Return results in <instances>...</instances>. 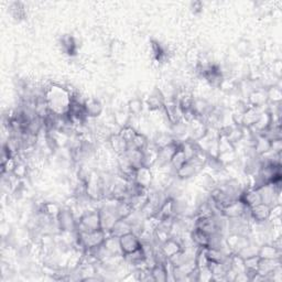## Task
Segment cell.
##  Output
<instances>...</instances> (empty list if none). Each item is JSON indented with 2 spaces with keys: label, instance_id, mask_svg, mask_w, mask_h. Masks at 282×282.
Segmentation results:
<instances>
[{
  "label": "cell",
  "instance_id": "6da1fadb",
  "mask_svg": "<svg viewBox=\"0 0 282 282\" xmlns=\"http://www.w3.org/2000/svg\"><path fill=\"white\" fill-rule=\"evenodd\" d=\"M50 112L56 116H65L73 104L74 94L60 84H51L43 92Z\"/></svg>",
  "mask_w": 282,
  "mask_h": 282
},
{
  "label": "cell",
  "instance_id": "7a4b0ae2",
  "mask_svg": "<svg viewBox=\"0 0 282 282\" xmlns=\"http://www.w3.org/2000/svg\"><path fill=\"white\" fill-rule=\"evenodd\" d=\"M108 234L102 229L93 232H76V245L82 252L91 251L93 248L101 246L105 242Z\"/></svg>",
  "mask_w": 282,
  "mask_h": 282
},
{
  "label": "cell",
  "instance_id": "3957f363",
  "mask_svg": "<svg viewBox=\"0 0 282 282\" xmlns=\"http://www.w3.org/2000/svg\"><path fill=\"white\" fill-rule=\"evenodd\" d=\"M98 229H101L99 208L83 211L78 219V232H93Z\"/></svg>",
  "mask_w": 282,
  "mask_h": 282
},
{
  "label": "cell",
  "instance_id": "277c9868",
  "mask_svg": "<svg viewBox=\"0 0 282 282\" xmlns=\"http://www.w3.org/2000/svg\"><path fill=\"white\" fill-rule=\"evenodd\" d=\"M56 226L62 233H76L78 232V219H76L72 209H61L59 216L55 220Z\"/></svg>",
  "mask_w": 282,
  "mask_h": 282
},
{
  "label": "cell",
  "instance_id": "5b68a950",
  "mask_svg": "<svg viewBox=\"0 0 282 282\" xmlns=\"http://www.w3.org/2000/svg\"><path fill=\"white\" fill-rule=\"evenodd\" d=\"M261 203H264L268 206H274L280 203V192H281V185H274V184H266L262 185L261 188L258 189Z\"/></svg>",
  "mask_w": 282,
  "mask_h": 282
},
{
  "label": "cell",
  "instance_id": "8992f818",
  "mask_svg": "<svg viewBox=\"0 0 282 282\" xmlns=\"http://www.w3.org/2000/svg\"><path fill=\"white\" fill-rule=\"evenodd\" d=\"M221 214L225 216L227 220L239 219V217L249 216V208L243 204L239 198L229 202L226 206L221 209Z\"/></svg>",
  "mask_w": 282,
  "mask_h": 282
},
{
  "label": "cell",
  "instance_id": "52a82bcc",
  "mask_svg": "<svg viewBox=\"0 0 282 282\" xmlns=\"http://www.w3.org/2000/svg\"><path fill=\"white\" fill-rule=\"evenodd\" d=\"M99 214H100V228L104 230L106 234H110L112 228L115 225V223L118 221V217L114 209V204L105 205V206L99 208Z\"/></svg>",
  "mask_w": 282,
  "mask_h": 282
},
{
  "label": "cell",
  "instance_id": "ba28073f",
  "mask_svg": "<svg viewBox=\"0 0 282 282\" xmlns=\"http://www.w3.org/2000/svg\"><path fill=\"white\" fill-rule=\"evenodd\" d=\"M119 242L123 255H128L133 252H137L138 249L143 247V242L140 240V237L133 232L119 237Z\"/></svg>",
  "mask_w": 282,
  "mask_h": 282
},
{
  "label": "cell",
  "instance_id": "9c48e42d",
  "mask_svg": "<svg viewBox=\"0 0 282 282\" xmlns=\"http://www.w3.org/2000/svg\"><path fill=\"white\" fill-rule=\"evenodd\" d=\"M183 249V242L178 238V237H170L164 242L159 246V253L168 260L173 255L178 254Z\"/></svg>",
  "mask_w": 282,
  "mask_h": 282
},
{
  "label": "cell",
  "instance_id": "30bf717a",
  "mask_svg": "<svg viewBox=\"0 0 282 282\" xmlns=\"http://www.w3.org/2000/svg\"><path fill=\"white\" fill-rule=\"evenodd\" d=\"M251 241L252 240L249 238V236L229 234L225 238V245L230 254H237Z\"/></svg>",
  "mask_w": 282,
  "mask_h": 282
},
{
  "label": "cell",
  "instance_id": "8fae6325",
  "mask_svg": "<svg viewBox=\"0 0 282 282\" xmlns=\"http://www.w3.org/2000/svg\"><path fill=\"white\" fill-rule=\"evenodd\" d=\"M132 181L134 183H137L141 188H144L146 190H150V188L153 185V181H155L152 169L146 168V166H141V168L136 170Z\"/></svg>",
  "mask_w": 282,
  "mask_h": 282
},
{
  "label": "cell",
  "instance_id": "7c38bea8",
  "mask_svg": "<svg viewBox=\"0 0 282 282\" xmlns=\"http://www.w3.org/2000/svg\"><path fill=\"white\" fill-rule=\"evenodd\" d=\"M247 105L255 108L265 110L268 105V97L266 88H256L247 95Z\"/></svg>",
  "mask_w": 282,
  "mask_h": 282
},
{
  "label": "cell",
  "instance_id": "4fadbf2b",
  "mask_svg": "<svg viewBox=\"0 0 282 282\" xmlns=\"http://www.w3.org/2000/svg\"><path fill=\"white\" fill-rule=\"evenodd\" d=\"M208 126L203 119L195 118L189 123V138L190 140L198 141L201 140L208 131Z\"/></svg>",
  "mask_w": 282,
  "mask_h": 282
},
{
  "label": "cell",
  "instance_id": "5bb4252c",
  "mask_svg": "<svg viewBox=\"0 0 282 282\" xmlns=\"http://www.w3.org/2000/svg\"><path fill=\"white\" fill-rule=\"evenodd\" d=\"M107 143H108V146H110L111 150L117 157L121 156V155H125L127 150L129 149V145H128L127 141L120 136L119 132L111 133L107 138Z\"/></svg>",
  "mask_w": 282,
  "mask_h": 282
},
{
  "label": "cell",
  "instance_id": "9a60e30c",
  "mask_svg": "<svg viewBox=\"0 0 282 282\" xmlns=\"http://www.w3.org/2000/svg\"><path fill=\"white\" fill-rule=\"evenodd\" d=\"M270 206H268V205L264 203H260L256 205V206L249 208V216H251L253 223H264L270 219Z\"/></svg>",
  "mask_w": 282,
  "mask_h": 282
},
{
  "label": "cell",
  "instance_id": "2e32d148",
  "mask_svg": "<svg viewBox=\"0 0 282 282\" xmlns=\"http://www.w3.org/2000/svg\"><path fill=\"white\" fill-rule=\"evenodd\" d=\"M165 100L166 99L164 97L162 91H160V89H155V91L147 97L145 104L150 112H160V111H163Z\"/></svg>",
  "mask_w": 282,
  "mask_h": 282
},
{
  "label": "cell",
  "instance_id": "e0dca14e",
  "mask_svg": "<svg viewBox=\"0 0 282 282\" xmlns=\"http://www.w3.org/2000/svg\"><path fill=\"white\" fill-rule=\"evenodd\" d=\"M213 106L204 98H194L193 105H192V112H193L195 118L205 120L208 115L213 111Z\"/></svg>",
  "mask_w": 282,
  "mask_h": 282
},
{
  "label": "cell",
  "instance_id": "ac0fdd59",
  "mask_svg": "<svg viewBox=\"0 0 282 282\" xmlns=\"http://www.w3.org/2000/svg\"><path fill=\"white\" fill-rule=\"evenodd\" d=\"M174 200L171 197H166L165 200L162 202V204L160 205L159 210L157 215L155 216V219L160 222V221H165L170 219H174Z\"/></svg>",
  "mask_w": 282,
  "mask_h": 282
},
{
  "label": "cell",
  "instance_id": "d6986e66",
  "mask_svg": "<svg viewBox=\"0 0 282 282\" xmlns=\"http://www.w3.org/2000/svg\"><path fill=\"white\" fill-rule=\"evenodd\" d=\"M84 108L88 119L98 118L104 112V105L97 98H86L84 99Z\"/></svg>",
  "mask_w": 282,
  "mask_h": 282
},
{
  "label": "cell",
  "instance_id": "ffe728a7",
  "mask_svg": "<svg viewBox=\"0 0 282 282\" xmlns=\"http://www.w3.org/2000/svg\"><path fill=\"white\" fill-rule=\"evenodd\" d=\"M262 111L264 110H261V108H255V107L248 106L247 110L242 114L241 127L245 128V129H251V128H253L254 125L257 123V120L260 116V114L262 113Z\"/></svg>",
  "mask_w": 282,
  "mask_h": 282
},
{
  "label": "cell",
  "instance_id": "44dd1931",
  "mask_svg": "<svg viewBox=\"0 0 282 282\" xmlns=\"http://www.w3.org/2000/svg\"><path fill=\"white\" fill-rule=\"evenodd\" d=\"M150 274L153 281L156 282H165L169 280V274L171 272L168 269V261L161 262L158 261L155 266L150 268Z\"/></svg>",
  "mask_w": 282,
  "mask_h": 282
},
{
  "label": "cell",
  "instance_id": "7402d4cb",
  "mask_svg": "<svg viewBox=\"0 0 282 282\" xmlns=\"http://www.w3.org/2000/svg\"><path fill=\"white\" fill-rule=\"evenodd\" d=\"M272 124H273L272 115L269 113L267 110H264V111H262V113L260 114L257 123H256L254 125V127L251 128L249 130L253 131L256 134H262Z\"/></svg>",
  "mask_w": 282,
  "mask_h": 282
},
{
  "label": "cell",
  "instance_id": "603a6c76",
  "mask_svg": "<svg viewBox=\"0 0 282 282\" xmlns=\"http://www.w3.org/2000/svg\"><path fill=\"white\" fill-rule=\"evenodd\" d=\"M239 200L246 205L248 208L254 207L256 205H258L261 203V197L258 189L254 188H248L243 189L241 192V194L239 196Z\"/></svg>",
  "mask_w": 282,
  "mask_h": 282
},
{
  "label": "cell",
  "instance_id": "cb8c5ba5",
  "mask_svg": "<svg viewBox=\"0 0 282 282\" xmlns=\"http://www.w3.org/2000/svg\"><path fill=\"white\" fill-rule=\"evenodd\" d=\"M190 238L193 246L196 248H207L209 247L210 235L203 232L201 229L193 228L190 233Z\"/></svg>",
  "mask_w": 282,
  "mask_h": 282
},
{
  "label": "cell",
  "instance_id": "d4e9b609",
  "mask_svg": "<svg viewBox=\"0 0 282 282\" xmlns=\"http://www.w3.org/2000/svg\"><path fill=\"white\" fill-rule=\"evenodd\" d=\"M281 266V259H261L260 258V262L258 266V270L257 272L265 277V280L268 281L269 275H270L275 269Z\"/></svg>",
  "mask_w": 282,
  "mask_h": 282
},
{
  "label": "cell",
  "instance_id": "484cf974",
  "mask_svg": "<svg viewBox=\"0 0 282 282\" xmlns=\"http://www.w3.org/2000/svg\"><path fill=\"white\" fill-rule=\"evenodd\" d=\"M258 256L261 259H281L282 251L273 246L271 242H265L259 246Z\"/></svg>",
  "mask_w": 282,
  "mask_h": 282
},
{
  "label": "cell",
  "instance_id": "4316f807",
  "mask_svg": "<svg viewBox=\"0 0 282 282\" xmlns=\"http://www.w3.org/2000/svg\"><path fill=\"white\" fill-rule=\"evenodd\" d=\"M159 149L152 143L143 151V166L152 169L155 168L158 160Z\"/></svg>",
  "mask_w": 282,
  "mask_h": 282
},
{
  "label": "cell",
  "instance_id": "83f0119b",
  "mask_svg": "<svg viewBox=\"0 0 282 282\" xmlns=\"http://www.w3.org/2000/svg\"><path fill=\"white\" fill-rule=\"evenodd\" d=\"M104 247L110 257H123V252L120 248V242L118 237L108 235L104 242Z\"/></svg>",
  "mask_w": 282,
  "mask_h": 282
},
{
  "label": "cell",
  "instance_id": "f1b7e54d",
  "mask_svg": "<svg viewBox=\"0 0 282 282\" xmlns=\"http://www.w3.org/2000/svg\"><path fill=\"white\" fill-rule=\"evenodd\" d=\"M270 145H271V141L267 137H265L264 134H257L253 146V150L255 152V155L257 157H260L262 155H265L266 152L270 151Z\"/></svg>",
  "mask_w": 282,
  "mask_h": 282
},
{
  "label": "cell",
  "instance_id": "f546056e",
  "mask_svg": "<svg viewBox=\"0 0 282 282\" xmlns=\"http://www.w3.org/2000/svg\"><path fill=\"white\" fill-rule=\"evenodd\" d=\"M114 209H115V213H116V215L118 217V220L128 219V217H129L134 211L133 208L131 207L130 203L127 200L115 201Z\"/></svg>",
  "mask_w": 282,
  "mask_h": 282
},
{
  "label": "cell",
  "instance_id": "4dcf8cb0",
  "mask_svg": "<svg viewBox=\"0 0 282 282\" xmlns=\"http://www.w3.org/2000/svg\"><path fill=\"white\" fill-rule=\"evenodd\" d=\"M169 132L172 134L173 138L175 140L181 141V139L185 136V134H188L189 136V124L183 119L180 121H177V123L170 125Z\"/></svg>",
  "mask_w": 282,
  "mask_h": 282
},
{
  "label": "cell",
  "instance_id": "1f68e13d",
  "mask_svg": "<svg viewBox=\"0 0 282 282\" xmlns=\"http://www.w3.org/2000/svg\"><path fill=\"white\" fill-rule=\"evenodd\" d=\"M131 232H132V227L130 225V223L128 222L127 219H125V220H118L116 223H115L114 227L112 228L111 233L108 235L118 237L119 238V237L124 236L128 233H131Z\"/></svg>",
  "mask_w": 282,
  "mask_h": 282
},
{
  "label": "cell",
  "instance_id": "d6a6232c",
  "mask_svg": "<svg viewBox=\"0 0 282 282\" xmlns=\"http://www.w3.org/2000/svg\"><path fill=\"white\" fill-rule=\"evenodd\" d=\"M175 139L173 138L172 134L170 132H166V131H159L155 134V137H153L152 140V144L155 145L158 149H161L164 148V147L171 145L172 143H174Z\"/></svg>",
  "mask_w": 282,
  "mask_h": 282
},
{
  "label": "cell",
  "instance_id": "836d02e7",
  "mask_svg": "<svg viewBox=\"0 0 282 282\" xmlns=\"http://www.w3.org/2000/svg\"><path fill=\"white\" fill-rule=\"evenodd\" d=\"M188 157L185 155V152L182 148V144H180V147H179L178 150L174 152V155L172 156L171 161H170V165L171 168L173 169V171L177 172L178 169H180L181 166L188 161Z\"/></svg>",
  "mask_w": 282,
  "mask_h": 282
},
{
  "label": "cell",
  "instance_id": "e575fe53",
  "mask_svg": "<svg viewBox=\"0 0 282 282\" xmlns=\"http://www.w3.org/2000/svg\"><path fill=\"white\" fill-rule=\"evenodd\" d=\"M61 47L63 52L72 56L76 54V51H78V44L72 36H64L61 39Z\"/></svg>",
  "mask_w": 282,
  "mask_h": 282
},
{
  "label": "cell",
  "instance_id": "d590c367",
  "mask_svg": "<svg viewBox=\"0 0 282 282\" xmlns=\"http://www.w3.org/2000/svg\"><path fill=\"white\" fill-rule=\"evenodd\" d=\"M61 209H62L61 205L53 203V202H48V203H44L42 205L41 213L44 214L46 216H48L51 221H55L56 217L59 216Z\"/></svg>",
  "mask_w": 282,
  "mask_h": 282
},
{
  "label": "cell",
  "instance_id": "8d00e7d4",
  "mask_svg": "<svg viewBox=\"0 0 282 282\" xmlns=\"http://www.w3.org/2000/svg\"><path fill=\"white\" fill-rule=\"evenodd\" d=\"M266 91H267L268 104H270V105L281 104V101H282V89H281L279 84L268 87V88H266Z\"/></svg>",
  "mask_w": 282,
  "mask_h": 282
},
{
  "label": "cell",
  "instance_id": "74e56055",
  "mask_svg": "<svg viewBox=\"0 0 282 282\" xmlns=\"http://www.w3.org/2000/svg\"><path fill=\"white\" fill-rule=\"evenodd\" d=\"M145 101L140 98H131L127 104V111L131 117H138L144 111Z\"/></svg>",
  "mask_w": 282,
  "mask_h": 282
},
{
  "label": "cell",
  "instance_id": "f35d334b",
  "mask_svg": "<svg viewBox=\"0 0 282 282\" xmlns=\"http://www.w3.org/2000/svg\"><path fill=\"white\" fill-rule=\"evenodd\" d=\"M149 144H150V141H149L148 137H147L145 133L138 131L136 136H134L133 140L131 141V144L129 145V148L144 151L147 147L149 146Z\"/></svg>",
  "mask_w": 282,
  "mask_h": 282
},
{
  "label": "cell",
  "instance_id": "ab89813d",
  "mask_svg": "<svg viewBox=\"0 0 282 282\" xmlns=\"http://www.w3.org/2000/svg\"><path fill=\"white\" fill-rule=\"evenodd\" d=\"M259 246L260 245H258V243H256L254 241H251V242L248 243V245H246L242 249H240V251L237 253L236 255H238L239 257L242 258V259H247V258L254 257V256H257L258 255Z\"/></svg>",
  "mask_w": 282,
  "mask_h": 282
},
{
  "label": "cell",
  "instance_id": "60d3db41",
  "mask_svg": "<svg viewBox=\"0 0 282 282\" xmlns=\"http://www.w3.org/2000/svg\"><path fill=\"white\" fill-rule=\"evenodd\" d=\"M130 120L131 116L128 111H118L114 114V123L119 127V129L125 126L130 125Z\"/></svg>",
  "mask_w": 282,
  "mask_h": 282
},
{
  "label": "cell",
  "instance_id": "b9f144b4",
  "mask_svg": "<svg viewBox=\"0 0 282 282\" xmlns=\"http://www.w3.org/2000/svg\"><path fill=\"white\" fill-rule=\"evenodd\" d=\"M219 88H221L222 91L226 94H233L234 92L237 91V89H239V84L232 79L224 78L223 81L221 82Z\"/></svg>",
  "mask_w": 282,
  "mask_h": 282
},
{
  "label": "cell",
  "instance_id": "7bdbcfd3",
  "mask_svg": "<svg viewBox=\"0 0 282 282\" xmlns=\"http://www.w3.org/2000/svg\"><path fill=\"white\" fill-rule=\"evenodd\" d=\"M118 132H119L120 136L123 137V138L127 141L128 145H130V144H131V141L133 140L134 136H136L138 131L136 130V128L132 127V125L130 124V125H128V126H125V127H123V128H120Z\"/></svg>",
  "mask_w": 282,
  "mask_h": 282
},
{
  "label": "cell",
  "instance_id": "ee69618b",
  "mask_svg": "<svg viewBox=\"0 0 282 282\" xmlns=\"http://www.w3.org/2000/svg\"><path fill=\"white\" fill-rule=\"evenodd\" d=\"M11 174H14L18 179H21V180L24 178H27V175H28V166H27V164L23 163V162H17L15 169H14V171H12Z\"/></svg>",
  "mask_w": 282,
  "mask_h": 282
},
{
  "label": "cell",
  "instance_id": "f6af8a7d",
  "mask_svg": "<svg viewBox=\"0 0 282 282\" xmlns=\"http://www.w3.org/2000/svg\"><path fill=\"white\" fill-rule=\"evenodd\" d=\"M150 46H151V52H152L153 57H155V59L158 61H161L162 57L164 56V53H165L161 44L157 41H151Z\"/></svg>",
  "mask_w": 282,
  "mask_h": 282
},
{
  "label": "cell",
  "instance_id": "bcb514c9",
  "mask_svg": "<svg viewBox=\"0 0 282 282\" xmlns=\"http://www.w3.org/2000/svg\"><path fill=\"white\" fill-rule=\"evenodd\" d=\"M269 72H270L272 75H274L277 79L281 80V74H282L281 60H274L270 64V66H269Z\"/></svg>",
  "mask_w": 282,
  "mask_h": 282
},
{
  "label": "cell",
  "instance_id": "7dc6e473",
  "mask_svg": "<svg viewBox=\"0 0 282 282\" xmlns=\"http://www.w3.org/2000/svg\"><path fill=\"white\" fill-rule=\"evenodd\" d=\"M251 51H252L251 44H249V42L247 41H242L239 44H237V52H238V54L241 56L249 55L251 54Z\"/></svg>",
  "mask_w": 282,
  "mask_h": 282
},
{
  "label": "cell",
  "instance_id": "c3c4849f",
  "mask_svg": "<svg viewBox=\"0 0 282 282\" xmlns=\"http://www.w3.org/2000/svg\"><path fill=\"white\" fill-rule=\"evenodd\" d=\"M270 151L281 155L282 153V139H275L271 141L270 145Z\"/></svg>",
  "mask_w": 282,
  "mask_h": 282
},
{
  "label": "cell",
  "instance_id": "681fc988",
  "mask_svg": "<svg viewBox=\"0 0 282 282\" xmlns=\"http://www.w3.org/2000/svg\"><path fill=\"white\" fill-rule=\"evenodd\" d=\"M12 12H14V17L17 19H20L24 16V10L21 7L20 4H14V8H12Z\"/></svg>",
  "mask_w": 282,
  "mask_h": 282
}]
</instances>
